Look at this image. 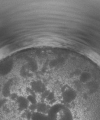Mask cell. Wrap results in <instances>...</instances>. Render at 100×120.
<instances>
[{
  "mask_svg": "<svg viewBox=\"0 0 100 120\" xmlns=\"http://www.w3.org/2000/svg\"><path fill=\"white\" fill-rule=\"evenodd\" d=\"M91 79V74L87 72H83L81 74L79 77V80L82 83H85L89 81Z\"/></svg>",
  "mask_w": 100,
  "mask_h": 120,
  "instance_id": "1",
  "label": "cell"
}]
</instances>
